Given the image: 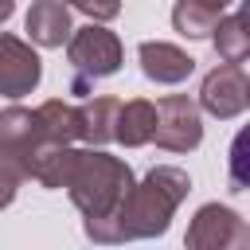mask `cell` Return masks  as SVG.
Segmentation results:
<instances>
[{"label": "cell", "instance_id": "3", "mask_svg": "<svg viewBox=\"0 0 250 250\" xmlns=\"http://www.w3.org/2000/svg\"><path fill=\"white\" fill-rule=\"evenodd\" d=\"M66 62L74 70V94H90L94 78H109L121 70V39L105 23L74 27L66 39Z\"/></svg>", "mask_w": 250, "mask_h": 250}, {"label": "cell", "instance_id": "11", "mask_svg": "<svg viewBox=\"0 0 250 250\" xmlns=\"http://www.w3.org/2000/svg\"><path fill=\"white\" fill-rule=\"evenodd\" d=\"M152 125H156V102H145V98L121 102L113 141H121L125 148H141V145L152 141Z\"/></svg>", "mask_w": 250, "mask_h": 250}, {"label": "cell", "instance_id": "8", "mask_svg": "<svg viewBox=\"0 0 250 250\" xmlns=\"http://www.w3.org/2000/svg\"><path fill=\"white\" fill-rule=\"evenodd\" d=\"M137 59H141V70L148 82H160V86H176L184 78H191L195 70V59L176 47V43H164V39H145L137 47Z\"/></svg>", "mask_w": 250, "mask_h": 250}, {"label": "cell", "instance_id": "12", "mask_svg": "<svg viewBox=\"0 0 250 250\" xmlns=\"http://www.w3.org/2000/svg\"><path fill=\"white\" fill-rule=\"evenodd\" d=\"M35 117H39V137L43 141H55V145L78 141V105H70L62 98H51L35 109Z\"/></svg>", "mask_w": 250, "mask_h": 250}, {"label": "cell", "instance_id": "18", "mask_svg": "<svg viewBox=\"0 0 250 250\" xmlns=\"http://www.w3.org/2000/svg\"><path fill=\"white\" fill-rule=\"evenodd\" d=\"M62 4H70V8H78V4H82V0H62Z\"/></svg>", "mask_w": 250, "mask_h": 250}, {"label": "cell", "instance_id": "15", "mask_svg": "<svg viewBox=\"0 0 250 250\" xmlns=\"http://www.w3.org/2000/svg\"><path fill=\"white\" fill-rule=\"evenodd\" d=\"M16 191H20V184H12L8 176H0V211H4V207L16 199Z\"/></svg>", "mask_w": 250, "mask_h": 250}, {"label": "cell", "instance_id": "13", "mask_svg": "<svg viewBox=\"0 0 250 250\" xmlns=\"http://www.w3.org/2000/svg\"><path fill=\"white\" fill-rule=\"evenodd\" d=\"M211 43H215V55L223 62H242L250 55V31H246V16L234 12V16H219V23L211 27Z\"/></svg>", "mask_w": 250, "mask_h": 250}, {"label": "cell", "instance_id": "10", "mask_svg": "<svg viewBox=\"0 0 250 250\" xmlns=\"http://www.w3.org/2000/svg\"><path fill=\"white\" fill-rule=\"evenodd\" d=\"M117 109H121V102L109 98V94L86 98L78 105V141H86V145H109L113 129H117Z\"/></svg>", "mask_w": 250, "mask_h": 250}, {"label": "cell", "instance_id": "7", "mask_svg": "<svg viewBox=\"0 0 250 250\" xmlns=\"http://www.w3.org/2000/svg\"><path fill=\"white\" fill-rule=\"evenodd\" d=\"M43 78V62L35 55V47L20 35H8L0 31V94L4 98H23L39 86Z\"/></svg>", "mask_w": 250, "mask_h": 250}, {"label": "cell", "instance_id": "14", "mask_svg": "<svg viewBox=\"0 0 250 250\" xmlns=\"http://www.w3.org/2000/svg\"><path fill=\"white\" fill-rule=\"evenodd\" d=\"M215 23H219V12L203 8L199 0H176V8H172V27L188 39H207Z\"/></svg>", "mask_w": 250, "mask_h": 250}, {"label": "cell", "instance_id": "5", "mask_svg": "<svg viewBox=\"0 0 250 250\" xmlns=\"http://www.w3.org/2000/svg\"><path fill=\"white\" fill-rule=\"evenodd\" d=\"M184 242L191 250H238L250 242V227L238 211H230L223 203H203L195 211Z\"/></svg>", "mask_w": 250, "mask_h": 250}, {"label": "cell", "instance_id": "16", "mask_svg": "<svg viewBox=\"0 0 250 250\" xmlns=\"http://www.w3.org/2000/svg\"><path fill=\"white\" fill-rule=\"evenodd\" d=\"M199 4H203V8H211V12H219V16H223V12H227V8H230V4H234V0H199Z\"/></svg>", "mask_w": 250, "mask_h": 250}, {"label": "cell", "instance_id": "17", "mask_svg": "<svg viewBox=\"0 0 250 250\" xmlns=\"http://www.w3.org/2000/svg\"><path fill=\"white\" fill-rule=\"evenodd\" d=\"M12 12H16V0H0V23H8Z\"/></svg>", "mask_w": 250, "mask_h": 250}, {"label": "cell", "instance_id": "9", "mask_svg": "<svg viewBox=\"0 0 250 250\" xmlns=\"http://www.w3.org/2000/svg\"><path fill=\"white\" fill-rule=\"evenodd\" d=\"M23 27H27V39L35 47H62L70 39V31H74L70 27V8L62 0H35L27 8Z\"/></svg>", "mask_w": 250, "mask_h": 250}, {"label": "cell", "instance_id": "1", "mask_svg": "<svg viewBox=\"0 0 250 250\" xmlns=\"http://www.w3.org/2000/svg\"><path fill=\"white\" fill-rule=\"evenodd\" d=\"M188 191H191V180L184 168L156 164L141 184L133 180V188L113 207V215L86 219V238H94L102 246L129 242V238H156L168 230V223H172L176 207L188 199Z\"/></svg>", "mask_w": 250, "mask_h": 250}, {"label": "cell", "instance_id": "2", "mask_svg": "<svg viewBox=\"0 0 250 250\" xmlns=\"http://www.w3.org/2000/svg\"><path fill=\"white\" fill-rule=\"evenodd\" d=\"M62 188L70 203L82 211V219H105L133 188V168L121 156H109L102 145H86L70 152Z\"/></svg>", "mask_w": 250, "mask_h": 250}, {"label": "cell", "instance_id": "4", "mask_svg": "<svg viewBox=\"0 0 250 250\" xmlns=\"http://www.w3.org/2000/svg\"><path fill=\"white\" fill-rule=\"evenodd\" d=\"M152 141L164 152H191L203 141V121H199V105L188 94H168L156 102V125H152Z\"/></svg>", "mask_w": 250, "mask_h": 250}, {"label": "cell", "instance_id": "6", "mask_svg": "<svg viewBox=\"0 0 250 250\" xmlns=\"http://www.w3.org/2000/svg\"><path fill=\"white\" fill-rule=\"evenodd\" d=\"M246 105H250L246 66H242V62H219V66L203 78V86H199V109H207V113L219 117V121H230V117H238Z\"/></svg>", "mask_w": 250, "mask_h": 250}]
</instances>
